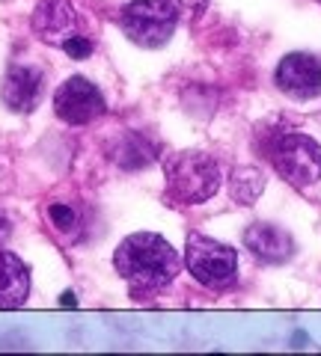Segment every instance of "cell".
Instances as JSON below:
<instances>
[{
	"instance_id": "5b68a950",
	"label": "cell",
	"mask_w": 321,
	"mask_h": 356,
	"mask_svg": "<svg viewBox=\"0 0 321 356\" xmlns=\"http://www.w3.org/2000/svg\"><path fill=\"white\" fill-rule=\"evenodd\" d=\"M175 18L161 0H131V3L119 13V27H123L125 36L140 44V48H164L173 33H175Z\"/></svg>"
},
{
	"instance_id": "e0dca14e",
	"label": "cell",
	"mask_w": 321,
	"mask_h": 356,
	"mask_svg": "<svg viewBox=\"0 0 321 356\" xmlns=\"http://www.w3.org/2000/svg\"><path fill=\"white\" fill-rule=\"evenodd\" d=\"M318 3H321V0H318Z\"/></svg>"
},
{
	"instance_id": "6da1fadb",
	"label": "cell",
	"mask_w": 321,
	"mask_h": 356,
	"mask_svg": "<svg viewBox=\"0 0 321 356\" xmlns=\"http://www.w3.org/2000/svg\"><path fill=\"white\" fill-rule=\"evenodd\" d=\"M113 267L134 297L164 291L182 270V259L167 238L155 232H134L113 252Z\"/></svg>"
},
{
	"instance_id": "9a60e30c",
	"label": "cell",
	"mask_w": 321,
	"mask_h": 356,
	"mask_svg": "<svg viewBox=\"0 0 321 356\" xmlns=\"http://www.w3.org/2000/svg\"><path fill=\"white\" fill-rule=\"evenodd\" d=\"M63 51L69 54L72 60H84V57H90V51H93V42L86 39V36H77V33H75L72 39H65V42H63Z\"/></svg>"
},
{
	"instance_id": "ba28073f",
	"label": "cell",
	"mask_w": 321,
	"mask_h": 356,
	"mask_svg": "<svg viewBox=\"0 0 321 356\" xmlns=\"http://www.w3.org/2000/svg\"><path fill=\"white\" fill-rule=\"evenodd\" d=\"M33 30L42 42L63 48V42L77 33V13L72 0H39L33 9Z\"/></svg>"
},
{
	"instance_id": "52a82bcc",
	"label": "cell",
	"mask_w": 321,
	"mask_h": 356,
	"mask_svg": "<svg viewBox=\"0 0 321 356\" xmlns=\"http://www.w3.org/2000/svg\"><path fill=\"white\" fill-rule=\"evenodd\" d=\"M276 86L295 102L321 95V60L313 54H285L276 65Z\"/></svg>"
},
{
	"instance_id": "30bf717a",
	"label": "cell",
	"mask_w": 321,
	"mask_h": 356,
	"mask_svg": "<svg viewBox=\"0 0 321 356\" xmlns=\"http://www.w3.org/2000/svg\"><path fill=\"white\" fill-rule=\"evenodd\" d=\"M244 247L253 252V259L265 264H285L295 255L292 235L274 222H253L244 232Z\"/></svg>"
},
{
	"instance_id": "7a4b0ae2",
	"label": "cell",
	"mask_w": 321,
	"mask_h": 356,
	"mask_svg": "<svg viewBox=\"0 0 321 356\" xmlns=\"http://www.w3.org/2000/svg\"><path fill=\"white\" fill-rule=\"evenodd\" d=\"M220 191V166L205 152H175L164 161V196L175 205H203Z\"/></svg>"
},
{
	"instance_id": "8fae6325",
	"label": "cell",
	"mask_w": 321,
	"mask_h": 356,
	"mask_svg": "<svg viewBox=\"0 0 321 356\" xmlns=\"http://www.w3.org/2000/svg\"><path fill=\"white\" fill-rule=\"evenodd\" d=\"M30 270L15 252L0 250V309H18L27 303Z\"/></svg>"
},
{
	"instance_id": "277c9868",
	"label": "cell",
	"mask_w": 321,
	"mask_h": 356,
	"mask_svg": "<svg viewBox=\"0 0 321 356\" xmlns=\"http://www.w3.org/2000/svg\"><path fill=\"white\" fill-rule=\"evenodd\" d=\"M271 163L292 187H309L321 178V146L309 134H283L271 146Z\"/></svg>"
},
{
	"instance_id": "7c38bea8",
	"label": "cell",
	"mask_w": 321,
	"mask_h": 356,
	"mask_svg": "<svg viewBox=\"0 0 321 356\" xmlns=\"http://www.w3.org/2000/svg\"><path fill=\"white\" fill-rule=\"evenodd\" d=\"M265 193V175L256 166H235L229 175V196L238 205H256V199Z\"/></svg>"
},
{
	"instance_id": "9c48e42d",
	"label": "cell",
	"mask_w": 321,
	"mask_h": 356,
	"mask_svg": "<svg viewBox=\"0 0 321 356\" xmlns=\"http://www.w3.org/2000/svg\"><path fill=\"white\" fill-rule=\"evenodd\" d=\"M0 98L15 113H33L42 102V72L33 65H13L0 86Z\"/></svg>"
},
{
	"instance_id": "2e32d148",
	"label": "cell",
	"mask_w": 321,
	"mask_h": 356,
	"mask_svg": "<svg viewBox=\"0 0 321 356\" xmlns=\"http://www.w3.org/2000/svg\"><path fill=\"white\" fill-rule=\"evenodd\" d=\"M60 303H63V306H75V294H72V291H65Z\"/></svg>"
},
{
	"instance_id": "4fadbf2b",
	"label": "cell",
	"mask_w": 321,
	"mask_h": 356,
	"mask_svg": "<svg viewBox=\"0 0 321 356\" xmlns=\"http://www.w3.org/2000/svg\"><path fill=\"white\" fill-rule=\"evenodd\" d=\"M175 18H199L208 9V0H161Z\"/></svg>"
},
{
	"instance_id": "8992f818",
	"label": "cell",
	"mask_w": 321,
	"mask_h": 356,
	"mask_svg": "<svg viewBox=\"0 0 321 356\" xmlns=\"http://www.w3.org/2000/svg\"><path fill=\"white\" fill-rule=\"evenodd\" d=\"M104 95L98 86L90 83L86 77L75 74L54 92V113H57L65 125H90L98 116H104Z\"/></svg>"
},
{
	"instance_id": "5bb4252c",
	"label": "cell",
	"mask_w": 321,
	"mask_h": 356,
	"mask_svg": "<svg viewBox=\"0 0 321 356\" xmlns=\"http://www.w3.org/2000/svg\"><path fill=\"white\" fill-rule=\"evenodd\" d=\"M48 217H51V222H54V226H57L60 232H72V229L77 226V214H75L72 205L54 202V205L48 208Z\"/></svg>"
},
{
	"instance_id": "3957f363",
	"label": "cell",
	"mask_w": 321,
	"mask_h": 356,
	"mask_svg": "<svg viewBox=\"0 0 321 356\" xmlns=\"http://www.w3.org/2000/svg\"><path fill=\"white\" fill-rule=\"evenodd\" d=\"M185 264L194 280L212 291H224L238 280V252L199 232H191L185 241Z\"/></svg>"
}]
</instances>
